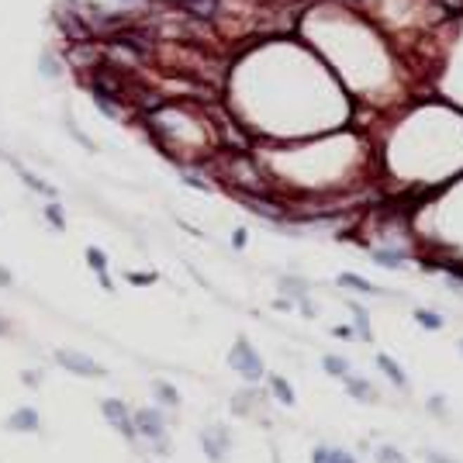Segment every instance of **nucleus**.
Returning a JSON list of instances; mask_svg holds the SVG:
<instances>
[{
  "instance_id": "1",
  "label": "nucleus",
  "mask_w": 463,
  "mask_h": 463,
  "mask_svg": "<svg viewBox=\"0 0 463 463\" xmlns=\"http://www.w3.org/2000/svg\"><path fill=\"white\" fill-rule=\"evenodd\" d=\"M52 360L66 370V374H73V377H86V380H100V377H107V370L93 360V356H86V353H80V349H56L52 353Z\"/></svg>"
},
{
  "instance_id": "2",
  "label": "nucleus",
  "mask_w": 463,
  "mask_h": 463,
  "mask_svg": "<svg viewBox=\"0 0 463 463\" xmlns=\"http://www.w3.org/2000/svg\"><path fill=\"white\" fill-rule=\"evenodd\" d=\"M228 363H232V370H239L246 380H259V377H263V360H259V353H256L246 339H239V342L232 346Z\"/></svg>"
},
{
  "instance_id": "3",
  "label": "nucleus",
  "mask_w": 463,
  "mask_h": 463,
  "mask_svg": "<svg viewBox=\"0 0 463 463\" xmlns=\"http://www.w3.org/2000/svg\"><path fill=\"white\" fill-rule=\"evenodd\" d=\"M100 415L107 419V425L115 432H122L125 439H135V422H131V408H128L122 398H104L100 401Z\"/></svg>"
},
{
  "instance_id": "4",
  "label": "nucleus",
  "mask_w": 463,
  "mask_h": 463,
  "mask_svg": "<svg viewBox=\"0 0 463 463\" xmlns=\"http://www.w3.org/2000/svg\"><path fill=\"white\" fill-rule=\"evenodd\" d=\"M131 422H135V436H145L152 443H159L167 436V415L159 408H138V412H131Z\"/></svg>"
},
{
  "instance_id": "5",
  "label": "nucleus",
  "mask_w": 463,
  "mask_h": 463,
  "mask_svg": "<svg viewBox=\"0 0 463 463\" xmlns=\"http://www.w3.org/2000/svg\"><path fill=\"white\" fill-rule=\"evenodd\" d=\"M4 429H7V432H18V436H35V432H42V415H39V408L21 405V408H14V412L7 415Z\"/></svg>"
},
{
  "instance_id": "6",
  "label": "nucleus",
  "mask_w": 463,
  "mask_h": 463,
  "mask_svg": "<svg viewBox=\"0 0 463 463\" xmlns=\"http://www.w3.org/2000/svg\"><path fill=\"white\" fill-rule=\"evenodd\" d=\"M56 25H63V35H70V42H86L93 32V25H86L80 14H73V11H66V7H59L56 11Z\"/></svg>"
},
{
  "instance_id": "7",
  "label": "nucleus",
  "mask_w": 463,
  "mask_h": 463,
  "mask_svg": "<svg viewBox=\"0 0 463 463\" xmlns=\"http://www.w3.org/2000/svg\"><path fill=\"white\" fill-rule=\"evenodd\" d=\"M201 446H204L211 463H221L225 453H228V432L225 429H204L201 432Z\"/></svg>"
},
{
  "instance_id": "8",
  "label": "nucleus",
  "mask_w": 463,
  "mask_h": 463,
  "mask_svg": "<svg viewBox=\"0 0 463 463\" xmlns=\"http://www.w3.org/2000/svg\"><path fill=\"white\" fill-rule=\"evenodd\" d=\"M18 169V176H21V183L28 187V190H35V194H42L45 201H59V190L48 183V180H42L39 173H32V169H25V167H14Z\"/></svg>"
},
{
  "instance_id": "9",
  "label": "nucleus",
  "mask_w": 463,
  "mask_h": 463,
  "mask_svg": "<svg viewBox=\"0 0 463 463\" xmlns=\"http://www.w3.org/2000/svg\"><path fill=\"white\" fill-rule=\"evenodd\" d=\"M39 73H42L45 80H59V77H63V59H59L56 52L45 48L42 56H39Z\"/></svg>"
},
{
  "instance_id": "10",
  "label": "nucleus",
  "mask_w": 463,
  "mask_h": 463,
  "mask_svg": "<svg viewBox=\"0 0 463 463\" xmlns=\"http://www.w3.org/2000/svg\"><path fill=\"white\" fill-rule=\"evenodd\" d=\"M152 394H156V398H159V405H167V408H176V405H180L176 387L167 384V380H152Z\"/></svg>"
},
{
  "instance_id": "11",
  "label": "nucleus",
  "mask_w": 463,
  "mask_h": 463,
  "mask_svg": "<svg viewBox=\"0 0 463 463\" xmlns=\"http://www.w3.org/2000/svg\"><path fill=\"white\" fill-rule=\"evenodd\" d=\"M86 266L93 270V273H107L111 270V259H107V253L100 249V246H86Z\"/></svg>"
},
{
  "instance_id": "12",
  "label": "nucleus",
  "mask_w": 463,
  "mask_h": 463,
  "mask_svg": "<svg viewBox=\"0 0 463 463\" xmlns=\"http://www.w3.org/2000/svg\"><path fill=\"white\" fill-rule=\"evenodd\" d=\"M42 214H45V221H48L56 232H66V211H63L59 201H48V204L42 208Z\"/></svg>"
},
{
  "instance_id": "13",
  "label": "nucleus",
  "mask_w": 463,
  "mask_h": 463,
  "mask_svg": "<svg viewBox=\"0 0 463 463\" xmlns=\"http://www.w3.org/2000/svg\"><path fill=\"white\" fill-rule=\"evenodd\" d=\"M339 284H342V287H353V291H360V294H377V287H374L370 280L356 277V273H342V277H339Z\"/></svg>"
},
{
  "instance_id": "14",
  "label": "nucleus",
  "mask_w": 463,
  "mask_h": 463,
  "mask_svg": "<svg viewBox=\"0 0 463 463\" xmlns=\"http://www.w3.org/2000/svg\"><path fill=\"white\" fill-rule=\"evenodd\" d=\"M377 363H380V367H384V374H387V377L394 380L398 387H405V374H401V367H398V363H394L391 356H387V353H380V356H377Z\"/></svg>"
},
{
  "instance_id": "15",
  "label": "nucleus",
  "mask_w": 463,
  "mask_h": 463,
  "mask_svg": "<svg viewBox=\"0 0 463 463\" xmlns=\"http://www.w3.org/2000/svg\"><path fill=\"white\" fill-rule=\"evenodd\" d=\"M349 391L356 394V401H374V398H377V391H374L367 380H356V377H349Z\"/></svg>"
},
{
  "instance_id": "16",
  "label": "nucleus",
  "mask_w": 463,
  "mask_h": 463,
  "mask_svg": "<svg viewBox=\"0 0 463 463\" xmlns=\"http://www.w3.org/2000/svg\"><path fill=\"white\" fill-rule=\"evenodd\" d=\"M415 322H419V325H425V329H439V325H443V318H439L436 311H425V308H419V311H415Z\"/></svg>"
},
{
  "instance_id": "17",
  "label": "nucleus",
  "mask_w": 463,
  "mask_h": 463,
  "mask_svg": "<svg viewBox=\"0 0 463 463\" xmlns=\"http://www.w3.org/2000/svg\"><path fill=\"white\" fill-rule=\"evenodd\" d=\"M273 394H277L280 401H287V405L294 401V391H291V384H287L284 377H273Z\"/></svg>"
},
{
  "instance_id": "18",
  "label": "nucleus",
  "mask_w": 463,
  "mask_h": 463,
  "mask_svg": "<svg viewBox=\"0 0 463 463\" xmlns=\"http://www.w3.org/2000/svg\"><path fill=\"white\" fill-rule=\"evenodd\" d=\"M325 370H329L332 377H346L349 363H346V360H339V356H325Z\"/></svg>"
},
{
  "instance_id": "19",
  "label": "nucleus",
  "mask_w": 463,
  "mask_h": 463,
  "mask_svg": "<svg viewBox=\"0 0 463 463\" xmlns=\"http://www.w3.org/2000/svg\"><path fill=\"white\" fill-rule=\"evenodd\" d=\"M377 460H380V463H405V457H401L398 450H391V446H384V450H380V453H377Z\"/></svg>"
},
{
  "instance_id": "20",
  "label": "nucleus",
  "mask_w": 463,
  "mask_h": 463,
  "mask_svg": "<svg viewBox=\"0 0 463 463\" xmlns=\"http://www.w3.org/2000/svg\"><path fill=\"white\" fill-rule=\"evenodd\" d=\"M128 284H152L156 280V273H125Z\"/></svg>"
},
{
  "instance_id": "21",
  "label": "nucleus",
  "mask_w": 463,
  "mask_h": 463,
  "mask_svg": "<svg viewBox=\"0 0 463 463\" xmlns=\"http://www.w3.org/2000/svg\"><path fill=\"white\" fill-rule=\"evenodd\" d=\"M377 263H380V266H401V256H394V253H377Z\"/></svg>"
},
{
  "instance_id": "22",
  "label": "nucleus",
  "mask_w": 463,
  "mask_h": 463,
  "mask_svg": "<svg viewBox=\"0 0 463 463\" xmlns=\"http://www.w3.org/2000/svg\"><path fill=\"white\" fill-rule=\"evenodd\" d=\"M21 380H25V384H32V387H39V384H42V374H39V370H25Z\"/></svg>"
},
{
  "instance_id": "23",
  "label": "nucleus",
  "mask_w": 463,
  "mask_h": 463,
  "mask_svg": "<svg viewBox=\"0 0 463 463\" xmlns=\"http://www.w3.org/2000/svg\"><path fill=\"white\" fill-rule=\"evenodd\" d=\"M0 287H14V273L7 266H0Z\"/></svg>"
},
{
  "instance_id": "24",
  "label": "nucleus",
  "mask_w": 463,
  "mask_h": 463,
  "mask_svg": "<svg viewBox=\"0 0 463 463\" xmlns=\"http://www.w3.org/2000/svg\"><path fill=\"white\" fill-rule=\"evenodd\" d=\"M311 463H332V450H315Z\"/></svg>"
},
{
  "instance_id": "25",
  "label": "nucleus",
  "mask_w": 463,
  "mask_h": 463,
  "mask_svg": "<svg viewBox=\"0 0 463 463\" xmlns=\"http://www.w3.org/2000/svg\"><path fill=\"white\" fill-rule=\"evenodd\" d=\"M356 329H360L363 336H370V329H367V315H363L360 308H356Z\"/></svg>"
},
{
  "instance_id": "26",
  "label": "nucleus",
  "mask_w": 463,
  "mask_h": 463,
  "mask_svg": "<svg viewBox=\"0 0 463 463\" xmlns=\"http://www.w3.org/2000/svg\"><path fill=\"white\" fill-rule=\"evenodd\" d=\"M97 280H100V287H104V291H115V280H111V273H97Z\"/></svg>"
},
{
  "instance_id": "27",
  "label": "nucleus",
  "mask_w": 463,
  "mask_h": 463,
  "mask_svg": "<svg viewBox=\"0 0 463 463\" xmlns=\"http://www.w3.org/2000/svg\"><path fill=\"white\" fill-rule=\"evenodd\" d=\"M332 463H356L349 453H342V450H332Z\"/></svg>"
},
{
  "instance_id": "28",
  "label": "nucleus",
  "mask_w": 463,
  "mask_h": 463,
  "mask_svg": "<svg viewBox=\"0 0 463 463\" xmlns=\"http://www.w3.org/2000/svg\"><path fill=\"white\" fill-rule=\"evenodd\" d=\"M0 336H11V322H7L4 315H0Z\"/></svg>"
},
{
  "instance_id": "29",
  "label": "nucleus",
  "mask_w": 463,
  "mask_h": 463,
  "mask_svg": "<svg viewBox=\"0 0 463 463\" xmlns=\"http://www.w3.org/2000/svg\"><path fill=\"white\" fill-rule=\"evenodd\" d=\"M429 460H432V463H457V460H446V457H439V453H429Z\"/></svg>"
},
{
  "instance_id": "30",
  "label": "nucleus",
  "mask_w": 463,
  "mask_h": 463,
  "mask_svg": "<svg viewBox=\"0 0 463 463\" xmlns=\"http://www.w3.org/2000/svg\"><path fill=\"white\" fill-rule=\"evenodd\" d=\"M122 4H131V0H122Z\"/></svg>"
},
{
  "instance_id": "31",
  "label": "nucleus",
  "mask_w": 463,
  "mask_h": 463,
  "mask_svg": "<svg viewBox=\"0 0 463 463\" xmlns=\"http://www.w3.org/2000/svg\"><path fill=\"white\" fill-rule=\"evenodd\" d=\"M0 156H4V149H0Z\"/></svg>"
}]
</instances>
